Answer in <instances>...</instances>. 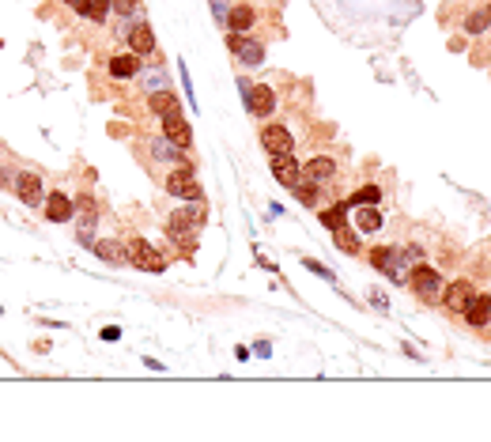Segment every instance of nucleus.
<instances>
[{"label":"nucleus","instance_id":"3","mask_svg":"<svg viewBox=\"0 0 491 442\" xmlns=\"http://www.w3.org/2000/svg\"><path fill=\"white\" fill-rule=\"evenodd\" d=\"M442 280H439V272L427 269V265H416V272H412V291L420 295L423 302H442Z\"/></svg>","mask_w":491,"mask_h":442},{"label":"nucleus","instance_id":"15","mask_svg":"<svg viewBox=\"0 0 491 442\" xmlns=\"http://www.w3.org/2000/svg\"><path fill=\"white\" fill-rule=\"evenodd\" d=\"M253 19H257V12L249 4H238V8H231V12L223 15V23H227L231 35H246V30L253 27Z\"/></svg>","mask_w":491,"mask_h":442},{"label":"nucleus","instance_id":"28","mask_svg":"<svg viewBox=\"0 0 491 442\" xmlns=\"http://www.w3.org/2000/svg\"><path fill=\"white\" fill-rule=\"evenodd\" d=\"M114 4V12L117 15H128V12H136V0H110Z\"/></svg>","mask_w":491,"mask_h":442},{"label":"nucleus","instance_id":"9","mask_svg":"<svg viewBox=\"0 0 491 442\" xmlns=\"http://www.w3.org/2000/svg\"><path fill=\"white\" fill-rule=\"evenodd\" d=\"M72 215H76V200H68L61 189L46 197V220L50 223H64V220H72Z\"/></svg>","mask_w":491,"mask_h":442},{"label":"nucleus","instance_id":"24","mask_svg":"<svg viewBox=\"0 0 491 442\" xmlns=\"http://www.w3.org/2000/svg\"><path fill=\"white\" fill-rule=\"evenodd\" d=\"M344 215H348V204H333V208L321 212V223H325L329 231H336V227H344Z\"/></svg>","mask_w":491,"mask_h":442},{"label":"nucleus","instance_id":"7","mask_svg":"<svg viewBox=\"0 0 491 442\" xmlns=\"http://www.w3.org/2000/svg\"><path fill=\"white\" fill-rule=\"evenodd\" d=\"M15 193L23 204H42V178L35 171H19L15 174Z\"/></svg>","mask_w":491,"mask_h":442},{"label":"nucleus","instance_id":"8","mask_svg":"<svg viewBox=\"0 0 491 442\" xmlns=\"http://www.w3.org/2000/svg\"><path fill=\"white\" fill-rule=\"evenodd\" d=\"M461 314H465V321H469L472 329H484L491 321V295H476V291H472V299L465 302Z\"/></svg>","mask_w":491,"mask_h":442},{"label":"nucleus","instance_id":"29","mask_svg":"<svg viewBox=\"0 0 491 442\" xmlns=\"http://www.w3.org/2000/svg\"><path fill=\"white\" fill-rule=\"evenodd\" d=\"M61 4H72V8H76V4H79V0H61Z\"/></svg>","mask_w":491,"mask_h":442},{"label":"nucleus","instance_id":"17","mask_svg":"<svg viewBox=\"0 0 491 442\" xmlns=\"http://www.w3.org/2000/svg\"><path fill=\"white\" fill-rule=\"evenodd\" d=\"M370 265H374L378 272L397 280V269H393V265H397V253H393L389 246H374V250H370Z\"/></svg>","mask_w":491,"mask_h":442},{"label":"nucleus","instance_id":"14","mask_svg":"<svg viewBox=\"0 0 491 442\" xmlns=\"http://www.w3.org/2000/svg\"><path fill=\"white\" fill-rule=\"evenodd\" d=\"M128 46H133L136 57H140V53H155V35H151V23H133V27H128Z\"/></svg>","mask_w":491,"mask_h":442},{"label":"nucleus","instance_id":"12","mask_svg":"<svg viewBox=\"0 0 491 442\" xmlns=\"http://www.w3.org/2000/svg\"><path fill=\"white\" fill-rule=\"evenodd\" d=\"M272 174H276V182L280 186H299V178H302V171H299V163H295L291 155H272Z\"/></svg>","mask_w":491,"mask_h":442},{"label":"nucleus","instance_id":"2","mask_svg":"<svg viewBox=\"0 0 491 442\" xmlns=\"http://www.w3.org/2000/svg\"><path fill=\"white\" fill-rule=\"evenodd\" d=\"M166 193H174V197H182V200H204V189L193 178L189 166H174V171L166 174Z\"/></svg>","mask_w":491,"mask_h":442},{"label":"nucleus","instance_id":"4","mask_svg":"<svg viewBox=\"0 0 491 442\" xmlns=\"http://www.w3.org/2000/svg\"><path fill=\"white\" fill-rule=\"evenodd\" d=\"M125 253H128V261H133L136 269H144V272H163L166 269L159 250H151V242H144V238H133V242L125 246Z\"/></svg>","mask_w":491,"mask_h":442},{"label":"nucleus","instance_id":"23","mask_svg":"<svg viewBox=\"0 0 491 442\" xmlns=\"http://www.w3.org/2000/svg\"><path fill=\"white\" fill-rule=\"evenodd\" d=\"M488 27H491V8H480V12H472L469 19H465V30H469V35H484Z\"/></svg>","mask_w":491,"mask_h":442},{"label":"nucleus","instance_id":"21","mask_svg":"<svg viewBox=\"0 0 491 442\" xmlns=\"http://www.w3.org/2000/svg\"><path fill=\"white\" fill-rule=\"evenodd\" d=\"M136 68H140V57L136 53H122V57H114L110 61V76H136Z\"/></svg>","mask_w":491,"mask_h":442},{"label":"nucleus","instance_id":"27","mask_svg":"<svg viewBox=\"0 0 491 442\" xmlns=\"http://www.w3.org/2000/svg\"><path fill=\"white\" fill-rule=\"evenodd\" d=\"M378 197H382V193H378L374 186H367V189H359L356 197L348 200V208H363V204H378Z\"/></svg>","mask_w":491,"mask_h":442},{"label":"nucleus","instance_id":"5","mask_svg":"<svg viewBox=\"0 0 491 442\" xmlns=\"http://www.w3.org/2000/svg\"><path fill=\"white\" fill-rule=\"evenodd\" d=\"M261 144L269 155H291L295 151V136L287 133L284 125H264L261 128Z\"/></svg>","mask_w":491,"mask_h":442},{"label":"nucleus","instance_id":"18","mask_svg":"<svg viewBox=\"0 0 491 442\" xmlns=\"http://www.w3.org/2000/svg\"><path fill=\"white\" fill-rule=\"evenodd\" d=\"M378 227H382V212H378L374 204L356 208V231H367V235H374Z\"/></svg>","mask_w":491,"mask_h":442},{"label":"nucleus","instance_id":"25","mask_svg":"<svg viewBox=\"0 0 491 442\" xmlns=\"http://www.w3.org/2000/svg\"><path fill=\"white\" fill-rule=\"evenodd\" d=\"M333 235H336V246H340L344 253H359V238H356V231H348V227H336Z\"/></svg>","mask_w":491,"mask_h":442},{"label":"nucleus","instance_id":"6","mask_svg":"<svg viewBox=\"0 0 491 442\" xmlns=\"http://www.w3.org/2000/svg\"><path fill=\"white\" fill-rule=\"evenodd\" d=\"M163 136H166L171 144H178V148H189V144H193L189 125L182 122V110H171V114H163Z\"/></svg>","mask_w":491,"mask_h":442},{"label":"nucleus","instance_id":"19","mask_svg":"<svg viewBox=\"0 0 491 442\" xmlns=\"http://www.w3.org/2000/svg\"><path fill=\"white\" fill-rule=\"evenodd\" d=\"M76 12L84 15V19H91V23H102L106 12H110V0H79Z\"/></svg>","mask_w":491,"mask_h":442},{"label":"nucleus","instance_id":"13","mask_svg":"<svg viewBox=\"0 0 491 442\" xmlns=\"http://www.w3.org/2000/svg\"><path fill=\"white\" fill-rule=\"evenodd\" d=\"M302 178H307V182H318V186H325V182L336 178V163H333V159H325V155H318V159H310V163L302 166Z\"/></svg>","mask_w":491,"mask_h":442},{"label":"nucleus","instance_id":"16","mask_svg":"<svg viewBox=\"0 0 491 442\" xmlns=\"http://www.w3.org/2000/svg\"><path fill=\"white\" fill-rule=\"evenodd\" d=\"M76 212H79V242L91 246V231H95V200H91V197H79V200H76Z\"/></svg>","mask_w":491,"mask_h":442},{"label":"nucleus","instance_id":"30","mask_svg":"<svg viewBox=\"0 0 491 442\" xmlns=\"http://www.w3.org/2000/svg\"><path fill=\"white\" fill-rule=\"evenodd\" d=\"M4 182H8V178H4V171H0V186H4Z\"/></svg>","mask_w":491,"mask_h":442},{"label":"nucleus","instance_id":"26","mask_svg":"<svg viewBox=\"0 0 491 442\" xmlns=\"http://www.w3.org/2000/svg\"><path fill=\"white\" fill-rule=\"evenodd\" d=\"M151 151H155L159 159H182V148H178V144H171L166 136H163V140H151Z\"/></svg>","mask_w":491,"mask_h":442},{"label":"nucleus","instance_id":"20","mask_svg":"<svg viewBox=\"0 0 491 442\" xmlns=\"http://www.w3.org/2000/svg\"><path fill=\"white\" fill-rule=\"evenodd\" d=\"M148 106H151V114L163 117V114H171V110H182V102H178V95H171V91H155Z\"/></svg>","mask_w":491,"mask_h":442},{"label":"nucleus","instance_id":"1","mask_svg":"<svg viewBox=\"0 0 491 442\" xmlns=\"http://www.w3.org/2000/svg\"><path fill=\"white\" fill-rule=\"evenodd\" d=\"M238 91L246 95V106L253 117H269L276 110V95L269 84H253V79H238Z\"/></svg>","mask_w":491,"mask_h":442},{"label":"nucleus","instance_id":"11","mask_svg":"<svg viewBox=\"0 0 491 442\" xmlns=\"http://www.w3.org/2000/svg\"><path fill=\"white\" fill-rule=\"evenodd\" d=\"M227 50L235 53V57H242L246 64H261V57H264L261 42H253V38H242V35H231V38H227Z\"/></svg>","mask_w":491,"mask_h":442},{"label":"nucleus","instance_id":"10","mask_svg":"<svg viewBox=\"0 0 491 442\" xmlns=\"http://www.w3.org/2000/svg\"><path fill=\"white\" fill-rule=\"evenodd\" d=\"M469 299H472V284H469V280H457V284L442 287V307L454 310V314H461Z\"/></svg>","mask_w":491,"mask_h":442},{"label":"nucleus","instance_id":"22","mask_svg":"<svg viewBox=\"0 0 491 442\" xmlns=\"http://www.w3.org/2000/svg\"><path fill=\"white\" fill-rule=\"evenodd\" d=\"M95 250H99V257H102V261H110V265L128 261V253H125V246H122V242H99Z\"/></svg>","mask_w":491,"mask_h":442}]
</instances>
